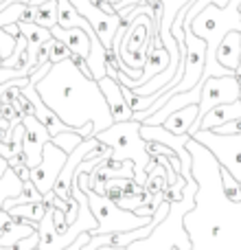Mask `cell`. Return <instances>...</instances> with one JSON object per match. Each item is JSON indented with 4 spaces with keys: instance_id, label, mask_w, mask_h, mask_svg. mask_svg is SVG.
I'll list each match as a JSON object with an SVG mask.
<instances>
[{
    "instance_id": "obj_21",
    "label": "cell",
    "mask_w": 241,
    "mask_h": 250,
    "mask_svg": "<svg viewBox=\"0 0 241 250\" xmlns=\"http://www.w3.org/2000/svg\"><path fill=\"white\" fill-rule=\"evenodd\" d=\"M138 4H142V0H123V7H120L117 13H119L120 18H125L134 7H138Z\"/></svg>"
},
{
    "instance_id": "obj_2",
    "label": "cell",
    "mask_w": 241,
    "mask_h": 250,
    "mask_svg": "<svg viewBox=\"0 0 241 250\" xmlns=\"http://www.w3.org/2000/svg\"><path fill=\"white\" fill-rule=\"evenodd\" d=\"M195 193H198V180H186L182 189V198L171 202L167 217L154 229V233L145 239L129 244L125 250H191V239L184 229V215L195 208Z\"/></svg>"
},
{
    "instance_id": "obj_11",
    "label": "cell",
    "mask_w": 241,
    "mask_h": 250,
    "mask_svg": "<svg viewBox=\"0 0 241 250\" xmlns=\"http://www.w3.org/2000/svg\"><path fill=\"white\" fill-rule=\"evenodd\" d=\"M239 119H241V99L235 101V104H221V105H217V108L208 110L202 119L195 121V125L191 127L189 134L193 136L200 129H215V127H220V125H226L230 121H239Z\"/></svg>"
},
{
    "instance_id": "obj_8",
    "label": "cell",
    "mask_w": 241,
    "mask_h": 250,
    "mask_svg": "<svg viewBox=\"0 0 241 250\" xmlns=\"http://www.w3.org/2000/svg\"><path fill=\"white\" fill-rule=\"evenodd\" d=\"M24 138H22V154H24V167L33 169L42 160L44 145L51 141V134L42 123L35 119V114H24L22 119Z\"/></svg>"
},
{
    "instance_id": "obj_12",
    "label": "cell",
    "mask_w": 241,
    "mask_h": 250,
    "mask_svg": "<svg viewBox=\"0 0 241 250\" xmlns=\"http://www.w3.org/2000/svg\"><path fill=\"white\" fill-rule=\"evenodd\" d=\"M217 62L237 75L241 68V31H228L217 46Z\"/></svg>"
},
{
    "instance_id": "obj_19",
    "label": "cell",
    "mask_w": 241,
    "mask_h": 250,
    "mask_svg": "<svg viewBox=\"0 0 241 250\" xmlns=\"http://www.w3.org/2000/svg\"><path fill=\"white\" fill-rule=\"evenodd\" d=\"M20 77H26V75L18 68H0V83L11 82V79H20Z\"/></svg>"
},
{
    "instance_id": "obj_13",
    "label": "cell",
    "mask_w": 241,
    "mask_h": 250,
    "mask_svg": "<svg viewBox=\"0 0 241 250\" xmlns=\"http://www.w3.org/2000/svg\"><path fill=\"white\" fill-rule=\"evenodd\" d=\"M198 117H200V105H186V108L169 114L167 121L162 123V127L169 129L171 134H178V136L180 134H189L195 121H198Z\"/></svg>"
},
{
    "instance_id": "obj_1",
    "label": "cell",
    "mask_w": 241,
    "mask_h": 250,
    "mask_svg": "<svg viewBox=\"0 0 241 250\" xmlns=\"http://www.w3.org/2000/svg\"><path fill=\"white\" fill-rule=\"evenodd\" d=\"M40 99L79 134L81 127L95 123V136L114 123L99 82L81 73L73 60H61L51 66L46 75L35 86Z\"/></svg>"
},
{
    "instance_id": "obj_25",
    "label": "cell",
    "mask_w": 241,
    "mask_h": 250,
    "mask_svg": "<svg viewBox=\"0 0 241 250\" xmlns=\"http://www.w3.org/2000/svg\"><path fill=\"white\" fill-rule=\"evenodd\" d=\"M173 250H180V248H173Z\"/></svg>"
},
{
    "instance_id": "obj_23",
    "label": "cell",
    "mask_w": 241,
    "mask_h": 250,
    "mask_svg": "<svg viewBox=\"0 0 241 250\" xmlns=\"http://www.w3.org/2000/svg\"><path fill=\"white\" fill-rule=\"evenodd\" d=\"M31 250H40V248H38V246H35V248H31Z\"/></svg>"
},
{
    "instance_id": "obj_6",
    "label": "cell",
    "mask_w": 241,
    "mask_h": 250,
    "mask_svg": "<svg viewBox=\"0 0 241 250\" xmlns=\"http://www.w3.org/2000/svg\"><path fill=\"white\" fill-rule=\"evenodd\" d=\"M200 86H202V99H200L198 119H202L208 110L217 108V105L235 104V101L241 99V82L237 75H226V77H208V75H202Z\"/></svg>"
},
{
    "instance_id": "obj_3",
    "label": "cell",
    "mask_w": 241,
    "mask_h": 250,
    "mask_svg": "<svg viewBox=\"0 0 241 250\" xmlns=\"http://www.w3.org/2000/svg\"><path fill=\"white\" fill-rule=\"evenodd\" d=\"M141 125L142 123L136 121V119L112 123L108 129L97 134V138L112 149L110 163L132 160L136 185L142 187L147 180V165L151 163V156H149V151H147V141L141 136Z\"/></svg>"
},
{
    "instance_id": "obj_22",
    "label": "cell",
    "mask_w": 241,
    "mask_h": 250,
    "mask_svg": "<svg viewBox=\"0 0 241 250\" xmlns=\"http://www.w3.org/2000/svg\"><path fill=\"white\" fill-rule=\"evenodd\" d=\"M7 171H9V160L0 156V178H2V176H4V173H7Z\"/></svg>"
},
{
    "instance_id": "obj_4",
    "label": "cell",
    "mask_w": 241,
    "mask_h": 250,
    "mask_svg": "<svg viewBox=\"0 0 241 250\" xmlns=\"http://www.w3.org/2000/svg\"><path fill=\"white\" fill-rule=\"evenodd\" d=\"M88 204L90 211L97 220V229L90 235H112V233H125V230L142 229L151 222V215H138L134 211H125L120 208L114 200L108 195L88 191Z\"/></svg>"
},
{
    "instance_id": "obj_15",
    "label": "cell",
    "mask_w": 241,
    "mask_h": 250,
    "mask_svg": "<svg viewBox=\"0 0 241 250\" xmlns=\"http://www.w3.org/2000/svg\"><path fill=\"white\" fill-rule=\"evenodd\" d=\"M22 185H24V180H20V178L16 176V171H13V169H9V171L0 178V211H2V204L7 202L9 198L20 195Z\"/></svg>"
},
{
    "instance_id": "obj_9",
    "label": "cell",
    "mask_w": 241,
    "mask_h": 250,
    "mask_svg": "<svg viewBox=\"0 0 241 250\" xmlns=\"http://www.w3.org/2000/svg\"><path fill=\"white\" fill-rule=\"evenodd\" d=\"M99 88L103 92L105 101H108V108L112 112V119L114 123H120V121H129L134 117V112L129 110L127 105V99L123 95V86L112 77V75H105V77L99 79Z\"/></svg>"
},
{
    "instance_id": "obj_17",
    "label": "cell",
    "mask_w": 241,
    "mask_h": 250,
    "mask_svg": "<svg viewBox=\"0 0 241 250\" xmlns=\"http://www.w3.org/2000/svg\"><path fill=\"white\" fill-rule=\"evenodd\" d=\"M68 57H70V51L66 48V44H61L57 38L48 40V60H51V64H57V62L68 60Z\"/></svg>"
},
{
    "instance_id": "obj_20",
    "label": "cell",
    "mask_w": 241,
    "mask_h": 250,
    "mask_svg": "<svg viewBox=\"0 0 241 250\" xmlns=\"http://www.w3.org/2000/svg\"><path fill=\"white\" fill-rule=\"evenodd\" d=\"M88 242H90V233H81L77 239H75L73 244H70V246H66L64 250H81V248L86 246Z\"/></svg>"
},
{
    "instance_id": "obj_24",
    "label": "cell",
    "mask_w": 241,
    "mask_h": 250,
    "mask_svg": "<svg viewBox=\"0 0 241 250\" xmlns=\"http://www.w3.org/2000/svg\"><path fill=\"white\" fill-rule=\"evenodd\" d=\"M2 2H7V0H0V4H2Z\"/></svg>"
},
{
    "instance_id": "obj_16",
    "label": "cell",
    "mask_w": 241,
    "mask_h": 250,
    "mask_svg": "<svg viewBox=\"0 0 241 250\" xmlns=\"http://www.w3.org/2000/svg\"><path fill=\"white\" fill-rule=\"evenodd\" d=\"M83 141V136H79L77 132H61V134H57V136H53L51 138V143L53 145H57L60 149H64L66 154H70V151H75L79 147V143Z\"/></svg>"
},
{
    "instance_id": "obj_7",
    "label": "cell",
    "mask_w": 241,
    "mask_h": 250,
    "mask_svg": "<svg viewBox=\"0 0 241 250\" xmlns=\"http://www.w3.org/2000/svg\"><path fill=\"white\" fill-rule=\"evenodd\" d=\"M66 160H68V154H66L64 149H60L57 145H53L51 141L44 145L42 160H40L29 173V180L38 187V191L42 193V198L53 191V185H55L60 171L64 169Z\"/></svg>"
},
{
    "instance_id": "obj_5",
    "label": "cell",
    "mask_w": 241,
    "mask_h": 250,
    "mask_svg": "<svg viewBox=\"0 0 241 250\" xmlns=\"http://www.w3.org/2000/svg\"><path fill=\"white\" fill-rule=\"evenodd\" d=\"M198 143H202L217 158L221 169L241 182V132L239 134H215L211 129H200L193 134Z\"/></svg>"
},
{
    "instance_id": "obj_14",
    "label": "cell",
    "mask_w": 241,
    "mask_h": 250,
    "mask_svg": "<svg viewBox=\"0 0 241 250\" xmlns=\"http://www.w3.org/2000/svg\"><path fill=\"white\" fill-rule=\"evenodd\" d=\"M51 208V204L44 202V200H38V202H29V204H18V207L9 208V215L16 220V224H35L38 226L42 222L44 213Z\"/></svg>"
},
{
    "instance_id": "obj_10",
    "label": "cell",
    "mask_w": 241,
    "mask_h": 250,
    "mask_svg": "<svg viewBox=\"0 0 241 250\" xmlns=\"http://www.w3.org/2000/svg\"><path fill=\"white\" fill-rule=\"evenodd\" d=\"M51 35L57 38L61 44H66L73 55H79L83 60H88L90 55V35H95V29H81V26H73V29H61V26H53Z\"/></svg>"
},
{
    "instance_id": "obj_18",
    "label": "cell",
    "mask_w": 241,
    "mask_h": 250,
    "mask_svg": "<svg viewBox=\"0 0 241 250\" xmlns=\"http://www.w3.org/2000/svg\"><path fill=\"white\" fill-rule=\"evenodd\" d=\"M68 220H66V211L53 207V229H55L57 235H66L68 233Z\"/></svg>"
}]
</instances>
